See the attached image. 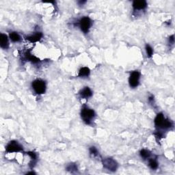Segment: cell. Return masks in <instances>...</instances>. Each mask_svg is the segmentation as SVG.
<instances>
[{
    "instance_id": "6da1fadb",
    "label": "cell",
    "mask_w": 175,
    "mask_h": 175,
    "mask_svg": "<svg viewBox=\"0 0 175 175\" xmlns=\"http://www.w3.org/2000/svg\"><path fill=\"white\" fill-rule=\"evenodd\" d=\"M155 126L157 127L163 129L170 128L172 126V123L170 121L165 119L164 114L162 113H160L157 115L155 119Z\"/></svg>"
},
{
    "instance_id": "7a4b0ae2",
    "label": "cell",
    "mask_w": 175,
    "mask_h": 175,
    "mask_svg": "<svg viewBox=\"0 0 175 175\" xmlns=\"http://www.w3.org/2000/svg\"><path fill=\"white\" fill-rule=\"evenodd\" d=\"M81 116L82 119L84 120V121L86 124L90 125L92 120L95 116V113H94V111L93 109L85 107H83V109H82Z\"/></svg>"
},
{
    "instance_id": "3957f363",
    "label": "cell",
    "mask_w": 175,
    "mask_h": 175,
    "mask_svg": "<svg viewBox=\"0 0 175 175\" xmlns=\"http://www.w3.org/2000/svg\"><path fill=\"white\" fill-rule=\"evenodd\" d=\"M32 88L36 94H44L45 90H46V84L43 80L36 79L33 82Z\"/></svg>"
},
{
    "instance_id": "277c9868",
    "label": "cell",
    "mask_w": 175,
    "mask_h": 175,
    "mask_svg": "<svg viewBox=\"0 0 175 175\" xmlns=\"http://www.w3.org/2000/svg\"><path fill=\"white\" fill-rule=\"evenodd\" d=\"M79 25V27L82 31H84V33H88L89 29L91 27L92 21L90 18L85 17L80 19Z\"/></svg>"
},
{
    "instance_id": "5b68a950",
    "label": "cell",
    "mask_w": 175,
    "mask_h": 175,
    "mask_svg": "<svg viewBox=\"0 0 175 175\" xmlns=\"http://www.w3.org/2000/svg\"><path fill=\"white\" fill-rule=\"evenodd\" d=\"M140 77V73L137 70L131 73L130 77L129 79V85L131 88H136L139 85V80Z\"/></svg>"
},
{
    "instance_id": "8992f818",
    "label": "cell",
    "mask_w": 175,
    "mask_h": 175,
    "mask_svg": "<svg viewBox=\"0 0 175 175\" xmlns=\"http://www.w3.org/2000/svg\"><path fill=\"white\" fill-rule=\"evenodd\" d=\"M6 152L8 153H14V152H19L23 150V147L16 141H11L8 143L6 146Z\"/></svg>"
},
{
    "instance_id": "52a82bcc",
    "label": "cell",
    "mask_w": 175,
    "mask_h": 175,
    "mask_svg": "<svg viewBox=\"0 0 175 175\" xmlns=\"http://www.w3.org/2000/svg\"><path fill=\"white\" fill-rule=\"evenodd\" d=\"M103 164L104 168L111 171H116L118 167L117 163L112 158H106L103 160Z\"/></svg>"
},
{
    "instance_id": "ba28073f",
    "label": "cell",
    "mask_w": 175,
    "mask_h": 175,
    "mask_svg": "<svg viewBox=\"0 0 175 175\" xmlns=\"http://www.w3.org/2000/svg\"><path fill=\"white\" fill-rule=\"evenodd\" d=\"M147 6V3L146 1H134L133 2V8L135 10H144Z\"/></svg>"
},
{
    "instance_id": "9c48e42d",
    "label": "cell",
    "mask_w": 175,
    "mask_h": 175,
    "mask_svg": "<svg viewBox=\"0 0 175 175\" xmlns=\"http://www.w3.org/2000/svg\"><path fill=\"white\" fill-rule=\"evenodd\" d=\"M0 45L2 49L8 48V39L6 34H0Z\"/></svg>"
},
{
    "instance_id": "30bf717a",
    "label": "cell",
    "mask_w": 175,
    "mask_h": 175,
    "mask_svg": "<svg viewBox=\"0 0 175 175\" xmlns=\"http://www.w3.org/2000/svg\"><path fill=\"white\" fill-rule=\"evenodd\" d=\"M43 37V34L41 32H37L36 34L31 35V36H27L26 39L28 40L29 41H30L31 43H35V42H38L41 39V38Z\"/></svg>"
},
{
    "instance_id": "8fae6325",
    "label": "cell",
    "mask_w": 175,
    "mask_h": 175,
    "mask_svg": "<svg viewBox=\"0 0 175 175\" xmlns=\"http://www.w3.org/2000/svg\"><path fill=\"white\" fill-rule=\"evenodd\" d=\"M79 94H80V96H81V97L85 98V99H88V98L92 97V92L89 88L86 87V88H84L81 92H80Z\"/></svg>"
},
{
    "instance_id": "7c38bea8",
    "label": "cell",
    "mask_w": 175,
    "mask_h": 175,
    "mask_svg": "<svg viewBox=\"0 0 175 175\" xmlns=\"http://www.w3.org/2000/svg\"><path fill=\"white\" fill-rule=\"evenodd\" d=\"M90 69L88 67H83L79 71L78 76L80 77H88L90 75Z\"/></svg>"
},
{
    "instance_id": "4fadbf2b",
    "label": "cell",
    "mask_w": 175,
    "mask_h": 175,
    "mask_svg": "<svg viewBox=\"0 0 175 175\" xmlns=\"http://www.w3.org/2000/svg\"><path fill=\"white\" fill-rule=\"evenodd\" d=\"M25 58H26L27 60L30 61V62L32 63H38L39 61H40L38 58H37L36 57L31 55L29 52H27L26 54H25Z\"/></svg>"
},
{
    "instance_id": "5bb4252c",
    "label": "cell",
    "mask_w": 175,
    "mask_h": 175,
    "mask_svg": "<svg viewBox=\"0 0 175 175\" xmlns=\"http://www.w3.org/2000/svg\"><path fill=\"white\" fill-rule=\"evenodd\" d=\"M10 38L11 39V40L14 43L19 42L21 40V36H19V34L17 32H12L10 34Z\"/></svg>"
},
{
    "instance_id": "9a60e30c",
    "label": "cell",
    "mask_w": 175,
    "mask_h": 175,
    "mask_svg": "<svg viewBox=\"0 0 175 175\" xmlns=\"http://www.w3.org/2000/svg\"><path fill=\"white\" fill-rule=\"evenodd\" d=\"M140 155L142 158L144 159H147L150 157L151 155V153L150 151L146 150V149H143L140 151Z\"/></svg>"
},
{
    "instance_id": "2e32d148",
    "label": "cell",
    "mask_w": 175,
    "mask_h": 175,
    "mask_svg": "<svg viewBox=\"0 0 175 175\" xmlns=\"http://www.w3.org/2000/svg\"><path fill=\"white\" fill-rule=\"evenodd\" d=\"M149 166H150L153 170H155V169L158 168V163L156 162V160L152 159V160H149Z\"/></svg>"
},
{
    "instance_id": "e0dca14e",
    "label": "cell",
    "mask_w": 175,
    "mask_h": 175,
    "mask_svg": "<svg viewBox=\"0 0 175 175\" xmlns=\"http://www.w3.org/2000/svg\"><path fill=\"white\" fill-rule=\"evenodd\" d=\"M146 51L147 56H148L149 58H151V57L153 56V50L152 49V47H151L149 45H146Z\"/></svg>"
},
{
    "instance_id": "ac0fdd59",
    "label": "cell",
    "mask_w": 175,
    "mask_h": 175,
    "mask_svg": "<svg viewBox=\"0 0 175 175\" xmlns=\"http://www.w3.org/2000/svg\"><path fill=\"white\" fill-rule=\"evenodd\" d=\"M90 153L91 155H93V156H97L98 155L97 149H96L94 146H92L91 148L90 149Z\"/></svg>"
},
{
    "instance_id": "d6986e66",
    "label": "cell",
    "mask_w": 175,
    "mask_h": 175,
    "mask_svg": "<svg viewBox=\"0 0 175 175\" xmlns=\"http://www.w3.org/2000/svg\"><path fill=\"white\" fill-rule=\"evenodd\" d=\"M67 170L73 172V170H77V168L76 167L75 164H70L69 166L67 167Z\"/></svg>"
},
{
    "instance_id": "ffe728a7",
    "label": "cell",
    "mask_w": 175,
    "mask_h": 175,
    "mask_svg": "<svg viewBox=\"0 0 175 175\" xmlns=\"http://www.w3.org/2000/svg\"><path fill=\"white\" fill-rule=\"evenodd\" d=\"M27 155L30 156V157H31V160H36L37 157H36V153H34L33 152H28V153H27Z\"/></svg>"
},
{
    "instance_id": "44dd1931",
    "label": "cell",
    "mask_w": 175,
    "mask_h": 175,
    "mask_svg": "<svg viewBox=\"0 0 175 175\" xmlns=\"http://www.w3.org/2000/svg\"><path fill=\"white\" fill-rule=\"evenodd\" d=\"M169 40H170V42H171L172 43H174V36H173V35L170 37V39H169Z\"/></svg>"
}]
</instances>
